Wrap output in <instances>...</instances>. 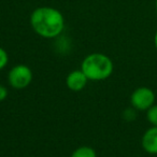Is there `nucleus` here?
I'll use <instances>...</instances> for the list:
<instances>
[{
    "instance_id": "20e7f679",
    "label": "nucleus",
    "mask_w": 157,
    "mask_h": 157,
    "mask_svg": "<svg viewBox=\"0 0 157 157\" xmlns=\"http://www.w3.org/2000/svg\"><path fill=\"white\" fill-rule=\"evenodd\" d=\"M155 93L152 88L141 86L136 88L130 96V105L137 111H147L155 105Z\"/></svg>"
},
{
    "instance_id": "ddd939ff",
    "label": "nucleus",
    "mask_w": 157,
    "mask_h": 157,
    "mask_svg": "<svg viewBox=\"0 0 157 157\" xmlns=\"http://www.w3.org/2000/svg\"><path fill=\"white\" fill-rule=\"evenodd\" d=\"M155 9H156V12H157V0L155 1Z\"/></svg>"
},
{
    "instance_id": "39448f33",
    "label": "nucleus",
    "mask_w": 157,
    "mask_h": 157,
    "mask_svg": "<svg viewBox=\"0 0 157 157\" xmlns=\"http://www.w3.org/2000/svg\"><path fill=\"white\" fill-rule=\"evenodd\" d=\"M88 80L81 69L73 70L66 78V85L72 92H81L87 85Z\"/></svg>"
},
{
    "instance_id": "0eeeda50",
    "label": "nucleus",
    "mask_w": 157,
    "mask_h": 157,
    "mask_svg": "<svg viewBox=\"0 0 157 157\" xmlns=\"http://www.w3.org/2000/svg\"><path fill=\"white\" fill-rule=\"evenodd\" d=\"M70 157H97V154L92 146L84 145L74 150Z\"/></svg>"
},
{
    "instance_id": "9b49d317",
    "label": "nucleus",
    "mask_w": 157,
    "mask_h": 157,
    "mask_svg": "<svg viewBox=\"0 0 157 157\" xmlns=\"http://www.w3.org/2000/svg\"><path fill=\"white\" fill-rule=\"evenodd\" d=\"M8 95H9V90H8V88L6 87L5 85H2V84H0V102L3 100H6L8 97Z\"/></svg>"
},
{
    "instance_id": "1a4fd4ad",
    "label": "nucleus",
    "mask_w": 157,
    "mask_h": 157,
    "mask_svg": "<svg viewBox=\"0 0 157 157\" xmlns=\"http://www.w3.org/2000/svg\"><path fill=\"white\" fill-rule=\"evenodd\" d=\"M9 63V55L7 51L0 46V70L5 69Z\"/></svg>"
},
{
    "instance_id": "f8f14e48",
    "label": "nucleus",
    "mask_w": 157,
    "mask_h": 157,
    "mask_svg": "<svg viewBox=\"0 0 157 157\" xmlns=\"http://www.w3.org/2000/svg\"><path fill=\"white\" fill-rule=\"evenodd\" d=\"M154 45H155V48L157 51V30L155 33V36H154Z\"/></svg>"
},
{
    "instance_id": "9d476101",
    "label": "nucleus",
    "mask_w": 157,
    "mask_h": 157,
    "mask_svg": "<svg viewBox=\"0 0 157 157\" xmlns=\"http://www.w3.org/2000/svg\"><path fill=\"white\" fill-rule=\"evenodd\" d=\"M123 117L126 121H133L136 118V109H133L132 107L130 109H126L123 112Z\"/></svg>"
},
{
    "instance_id": "f03ea898",
    "label": "nucleus",
    "mask_w": 157,
    "mask_h": 157,
    "mask_svg": "<svg viewBox=\"0 0 157 157\" xmlns=\"http://www.w3.org/2000/svg\"><path fill=\"white\" fill-rule=\"evenodd\" d=\"M81 70L90 81H105L112 75L114 65L112 59L102 53H92L83 59Z\"/></svg>"
},
{
    "instance_id": "7ed1b4c3",
    "label": "nucleus",
    "mask_w": 157,
    "mask_h": 157,
    "mask_svg": "<svg viewBox=\"0 0 157 157\" xmlns=\"http://www.w3.org/2000/svg\"><path fill=\"white\" fill-rule=\"evenodd\" d=\"M33 74L31 69L23 63L14 66L8 73V82L14 90H24L28 87L33 82Z\"/></svg>"
},
{
    "instance_id": "423d86ee",
    "label": "nucleus",
    "mask_w": 157,
    "mask_h": 157,
    "mask_svg": "<svg viewBox=\"0 0 157 157\" xmlns=\"http://www.w3.org/2000/svg\"><path fill=\"white\" fill-rule=\"evenodd\" d=\"M141 146L148 154L157 155V126L146 129L141 138Z\"/></svg>"
},
{
    "instance_id": "6e6552de",
    "label": "nucleus",
    "mask_w": 157,
    "mask_h": 157,
    "mask_svg": "<svg viewBox=\"0 0 157 157\" xmlns=\"http://www.w3.org/2000/svg\"><path fill=\"white\" fill-rule=\"evenodd\" d=\"M146 120L152 126H157V105H154L146 111Z\"/></svg>"
},
{
    "instance_id": "f257e3e1",
    "label": "nucleus",
    "mask_w": 157,
    "mask_h": 157,
    "mask_svg": "<svg viewBox=\"0 0 157 157\" xmlns=\"http://www.w3.org/2000/svg\"><path fill=\"white\" fill-rule=\"evenodd\" d=\"M30 26L40 37L45 39L57 38L65 28V17L55 8L40 7L31 13Z\"/></svg>"
}]
</instances>
